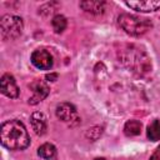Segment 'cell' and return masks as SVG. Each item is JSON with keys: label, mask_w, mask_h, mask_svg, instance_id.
I'll return each mask as SVG.
<instances>
[{"label": "cell", "mask_w": 160, "mask_h": 160, "mask_svg": "<svg viewBox=\"0 0 160 160\" xmlns=\"http://www.w3.org/2000/svg\"><path fill=\"white\" fill-rule=\"evenodd\" d=\"M95 160H105V159H95Z\"/></svg>", "instance_id": "cell-19"}, {"label": "cell", "mask_w": 160, "mask_h": 160, "mask_svg": "<svg viewBox=\"0 0 160 160\" xmlns=\"http://www.w3.org/2000/svg\"><path fill=\"white\" fill-rule=\"evenodd\" d=\"M22 19L16 15L6 14L0 20V34L4 40H15L22 32Z\"/></svg>", "instance_id": "cell-4"}, {"label": "cell", "mask_w": 160, "mask_h": 160, "mask_svg": "<svg viewBox=\"0 0 160 160\" xmlns=\"http://www.w3.org/2000/svg\"><path fill=\"white\" fill-rule=\"evenodd\" d=\"M56 116L64 122H71L74 120H79L76 108L70 102H61L56 106Z\"/></svg>", "instance_id": "cell-8"}, {"label": "cell", "mask_w": 160, "mask_h": 160, "mask_svg": "<svg viewBox=\"0 0 160 160\" xmlns=\"http://www.w3.org/2000/svg\"><path fill=\"white\" fill-rule=\"evenodd\" d=\"M30 90H31V96L29 98V104L30 105H36L40 101H42L50 92V89L48 86V84L42 80H34L30 85H29Z\"/></svg>", "instance_id": "cell-5"}, {"label": "cell", "mask_w": 160, "mask_h": 160, "mask_svg": "<svg viewBox=\"0 0 160 160\" xmlns=\"http://www.w3.org/2000/svg\"><path fill=\"white\" fill-rule=\"evenodd\" d=\"M38 155L45 160H50L56 155V148L50 142H45L38 149Z\"/></svg>", "instance_id": "cell-14"}, {"label": "cell", "mask_w": 160, "mask_h": 160, "mask_svg": "<svg viewBox=\"0 0 160 160\" xmlns=\"http://www.w3.org/2000/svg\"><path fill=\"white\" fill-rule=\"evenodd\" d=\"M146 135H148V139L151 141L160 140V119H155L148 125Z\"/></svg>", "instance_id": "cell-12"}, {"label": "cell", "mask_w": 160, "mask_h": 160, "mask_svg": "<svg viewBox=\"0 0 160 160\" xmlns=\"http://www.w3.org/2000/svg\"><path fill=\"white\" fill-rule=\"evenodd\" d=\"M101 134H102V128H100V126H94V128H91V129H89V130L86 131V138L94 141V140H96Z\"/></svg>", "instance_id": "cell-16"}, {"label": "cell", "mask_w": 160, "mask_h": 160, "mask_svg": "<svg viewBox=\"0 0 160 160\" xmlns=\"http://www.w3.org/2000/svg\"><path fill=\"white\" fill-rule=\"evenodd\" d=\"M46 79L49 81H55L58 79V74H49V75H46Z\"/></svg>", "instance_id": "cell-18"}, {"label": "cell", "mask_w": 160, "mask_h": 160, "mask_svg": "<svg viewBox=\"0 0 160 160\" xmlns=\"http://www.w3.org/2000/svg\"><path fill=\"white\" fill-rule=\"evenodd\" d=\"M30 124L31 128L34 130V132L39 136L44 135L48 130V121H46V116L41 112V111H35L31 114L30 118Z\"/></svg>", "instance_id": "cell-10"}, {"label": "cell", "mask_w": 160, "mask_h": 160, "mask_svg": "<svg viewBox=\"0 0 160 160\" xmlns=\"http://www.w3.org/2000/svg\"><path fill=\"white\" fill-rule=\"evenodd\" d=\"M124 132L126 136H136L141 132V122L139 120H128L124 125Z\"/></svg>", "instance_id": "cell-13"}, {"label": "cell", "mask_w": 160, "mask_h": 160, "mask_svg": "<svg viewBox=\"0 0 160 160\" xmlns=\"http://www.w3.org/2000/svg\"><path fill=\"white\" fill-rule=\"evenodd\" d=\"M32 65L40 70H49L54 61H52V56L51 54L48 51V50H44V49H39V50H35L32 54H31V58H30Z\"/></svg>", "instance_id": "cell-6"}, {"label": "cell", "mask_w": 160, "mask_h": 160, "mask_svg": "<svg viewBox=\"0 0 160 160\" xmlns=\"http://www.w3.org/2000/svg\"><path fill=\"white\" fill-rule=\"evenodd\" d=\"M0 90L1 94L10 99H15L19 95V88L16 85V81L11 74H4L0 80Z\"/></svg>", "instance_id": "cell-7"}, {"label": "cell", "mask_w": 160, "mask_h": 160, "mask_svg": "<svg viewBox=\"0 0 160 160\" xmlns=\"http://www.w3.org/2000/svg\"><path fill=\"white\" fill-rule=\"evenodd\" d=\"M126 6L139 12H149L160 9V0H136V1H125Z\"/></svg>", "instance_id": "cell-9"}, {"label": "cell", "mask_w": 160, "mask_h": 160, "mask_svg": "<svg viewBox=\"0 0 160 160\" xmlns=\"http://www.w3.org/2000/svg\"><path fill=\"white\" fill-rule=\"evenodd\" d=\"M119 59L124 65L138 74H145L151 70L149 56L142 49L135 45H126L122 48L119 51Z\"/></svg>", "instance_id": "cell-2"}, {"label": "cell", "mask_w": 160, "mask_h": 160, "mask_svg": "<svg viewBox=\"0 0 160 160\" xmlns=\"http://www.w3.org/2000/svg\"><path fill=\"white\" fill-rule=\"evenodd\" d=\"M118 22L126 34L132 36L144 35L152 28V22L149 19L132 14H121L118 18Z\"/></svg>", "instance_id": "cell-3"}, {"label": "cell", "mask_w": 160, "mask_h": 160, "mask_svg": "<svg viewBox=\"0 0 160 160\" xmlns=\"http://www.w3.org/2000/svg\"><path fill=\"white\" fill-rule=\"evenodd\" d=\"M51 25H52L54 31H55L56 34H60V32H62V31L65 30L68 22H66L65 16L59 14V15H55V16L52 18V20H51Z\"/></svg>", "instance_id": "cell-15"}, {"label": "cell", "mask_w": 160, "mask_h": 160, "mask_svg": "<svg viewBox=\"0 0 160 160\" xmlns=\"http://www.w3.org/2000/svg\"><path fill=\"white\" fill-rule=\"evenodd\" d=\"M80 8L85 10L86 12L99 15V14H102L105 10V2L99 1V0H86V1L80 2Z\"/></svg>", "instance_id": "cell-11"}, {"label": "cell", "mask_w": 160, "mask_h": 160, "mask_svg": "<svg viewBox=\"0 0 160 160\" xmlns=\"http://www.w3.org/2000/svg\"><path fill=\"white\" fill-rule=\"evenodd\" d=\"M150 160H160V146H158V149L154 151V154L151 155Z\"/></svg>", "instance_id": "cell-17"}, {"label": "cell", "mask_w": 160, "mask_h": 160, "mask_svg": "<svg viewBox=\"0 0 160 160\" xmlns=\"http://www.w3.org/2000/svg\"><path fill=\"white\" fill-rule=\"evenodd\" d=\"M0 140L2 146L9 150H24L30 144V138L25 125L16 119L2 122Z\"/></svg>", "instance_id": "cell-1"}]
</instances>
